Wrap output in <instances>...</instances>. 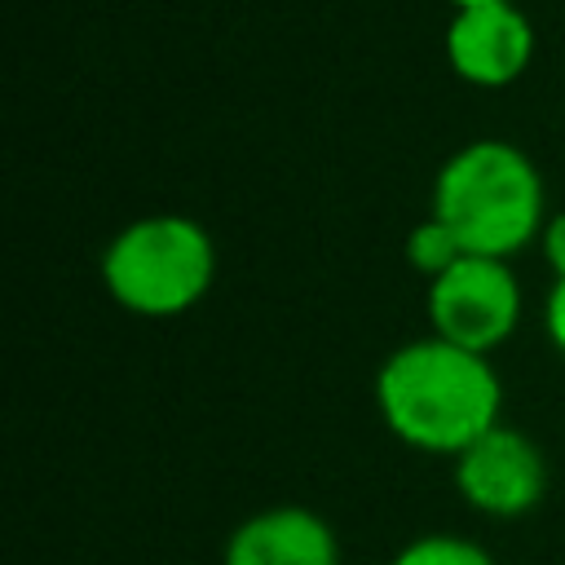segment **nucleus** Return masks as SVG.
I'll use <instances>...</instances> for the list:
<instances>
[{
    "instance_id": "1",
    "label": "nucleus",
    "mask_w": 565,
    "mask_h": 565,
    "mask_svg": "<svg viewBox=\"0 0 565 565\" xmlns=\"http://www.w3.org/2000/svg\"><path fill=\"white\" fill-rule=\"evenodd\" d=\"M384 424L419 450L459 455L499 424V375L486 353L459 349L441 335L402 344L375 380Z\"/></svg>"
},
{
    "instance_id": "2",
    "label": "nucleus",
    "mask_w": 565,
    "mask_h": 565,
    "mask_svg": "<svg viewBox=\"0 0 565 565\" xmlns=\"http://www.w3.org/2000/svg\"><path fill=\"white\" fill-rule=\"evenodd\" d=\"M433 216L468 256L508 260L543 221V181L512 141H472L455 150L433 185Z\"/></svg>"
},
{
    "instance_id": "3",
    "label": "nucleus",
    "mask_w": 565,
    "mask_h": 565,
    "mask_svg": "<svg viewBox=\"0 0 565 565\" xmlns=\"http://www.w3.org/2000/svg\"><path fill=\"white\" fill-rule=\"evenodd\" d=\"M212 274H216V252L207 230L177 212H159L124 225L102 256L106 291L141 318L185 313L190 305L203 300Z\"/></svg>"
},
{
    "instance_id": "4",
    "label": "nucleus",
    "mask_w": 565,
    "mask_h": 565,
    "mask_svg": "<svg viewBox=\"0 0 565 565\" xmlns=\"http://www.w3.org/2000/svg\"><path fill=\"white\" fill-rule=\"evenodd\" d=\"M521 291L499 256H459L446 274L428 282V318L441 340L490 353L516 327Z\"/></svg>"
},
{
    "instance_id": "5",
    "label": "nucleus",
    "mask_w": 565,
    "mask_h": 565,
    "mask_svg": "<svg viewBox=\"0 0 565 565\" xmlns=\"http://www.w3.org/2000/svg\"><path fill=\"white\" fill-rule=\"evenodd\" d=\"M534 57V26L516 0L455 9L446 26V62L463 84L503 88Z\"/></svg>"
},
{
    "instance_id": "6",
    "label": "nucleus",
    "mask_w": 565,
    "mask_h": 565,
    "mask_svg": "<svg viewBox=\"0 0 565 565\" xmlns=\"http://www.w3.org/2000/svg\"><path fill=\"white\" fill-rule=\"evenodd\" d=\"M455 481L472 508L490 516H521L543 499L547 472L530 437L494 424L490 433H481L472 446L455 455Z\"/></svg>"
},
{
    "instance_id": "7",
    "label": "nucleus",
    "mask_w": 565,
    "mask_h": 565,
    "mask_svg": "<svg viewBox=\"0 0 565 565\" xmlns=\"http://www.w3.org/2000/svg\"><path fill=\"white\" fill-rule=\"evenodd\" d=\"M335 534L305 508H269L247 516L225 547V565H335Z\"/></svg>"
},
{
    "instance_id": "8",
    "label": "nucleus",
    "mask_w": 565,
    "mask_h": 565,
    "mask_svg": "<svg viewBox=\"0 0 565 565\" xmlns=\"http://www.w3.org/2000/svg\"><path fill=\"white\" fill-rule=\"evenodd\" d=\"M406 256H411V265H415L419 274L437 278V274H446V269H450L459 256H468V252H463V243H459L437 216H428L424 225L411 230V238H406Z\"/></svg>"
},
{
    "instance_id": "9",
    "label": "nucleus",
    "mask_w": 565,
    "mask_h": 565,
    "mask_svg": "<svg viewBox=\"0 0 565 565\" xmlns=\"http://www.w3.org/2000/svg\"><path fill=\"white\" fill-rule=\"evenodd\" d=\"M393 565H494V561L477 543H468V539L428 534V539H415L411 547H402L393 556Z\"/></svg>"
},
{
    "instance_id": "10",
    "label": "nucleus",
    "mask_w": 565,
    "mask_h": 565,
    "mask_svg": "<svg viewBox=\"0 0 565 565\" xmlns=\"http://www.w3.org/2000/svg\"><path fill=\"white\" fill-rule=\"evenodd\" d=\"M547 335L565 353V278H556V287L547 296Z\"/></svg>"
},
{
    "instance_id": "11",
    "label": "nucleus",
    "mask_w": 565,
    "mask_h": 565,
    "mask_svg": "<svg viewBox=\"0 0 565 565\" xmlns=\"http://www.w3.org/2000/svg\"><path fill=\"white\" fill-rule=\"evenodd\" d=\"M543 252H547V265L556 269V278H565V216H556L543 230Z\"/></svg>"
},
{
    "instance_id": "12",
    "label": "nucleus",
    "mask_w": 565,
    "mask_h": 565,
    "mask_svg": "<svg viewBox=\"0 0 565 565\" xmlns=\"http://www.w3.org/2000/svg\"><path fill=\"white\" fill-rule=\"evenodd\" d=\"M455 9H468V4H499V0H450Z\"/></svg>"
}]
</instances>
